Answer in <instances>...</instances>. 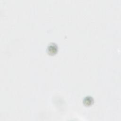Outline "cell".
<instances>
[{
    "label": "cell",
    "mask_w": 121,
    "mask_h": 121,
    "mask_svg": "<svg viewBox=\"0 0 121 121\" xmlns=\"http://www.w3.org/2000/svg\"><path fill=\"white\" fill-rule=\"evenodd\" d=\"M48 52L50 54H54L57 51V46L54 43H51L48 47Z\"/></svg>",
    "instance_id": "6da1fadb"
},
{
    "label": "cell",
    "mask_w": 121,
    "mask_h": 121,
    "mask_svg": "<svg viewBox=\"0 0 121 121\" xmlns=\"http://www.w3.org/2000/svg\"><path fill=\"white\" fill-rule=\"evenodd\" d=\"M84 102L85 104L86 105H90L93 102V99L92 97H86L85 98L84 100Z\"/></svg>",
    "instance_id": "7a4b0ae2"
}]
</instances>
